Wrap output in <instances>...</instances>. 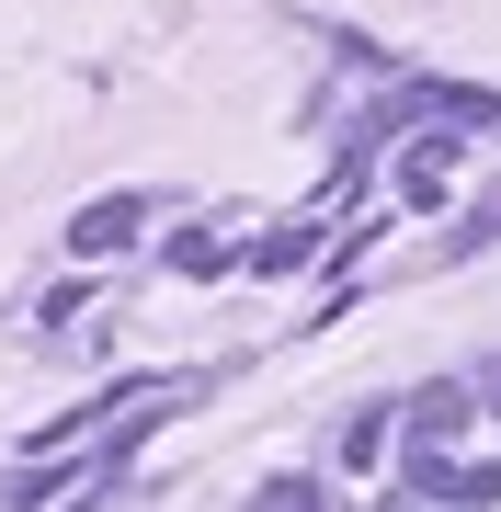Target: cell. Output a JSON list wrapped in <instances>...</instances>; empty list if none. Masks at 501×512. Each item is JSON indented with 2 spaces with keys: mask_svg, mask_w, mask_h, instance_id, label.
I'll return each instance as SVG.
<instances>
[{
  "mask_svg": "<svg viewBox=\"0 0 501 512\" xmlns=\"http://www.w3.org/2000/svg\"><path fill=\"white\" fill-rule=\"evenodd\" d=\"M399 194H410V205H445V194H456V137H410Z\"/></svg>",
  "mask_w": 501,
  "mask_h": 512,
  "instance_id": "obj_1",
  "label": "cell"
},
{
  "mask_svg": "<svg viewBox=\"0 0 501 512\" xmlns=\"http://www.w3.org/2000/svg\"><path fill=\"white\" fill-rule=\"evenodd\" d=\"M137 217H149V205H137V194H114V205H92V217L69 228V239H80V262H103V251H126V239H137Z\"/></svg>",
  "mask_w": 501,
  "mask_h": 512,
  "instance_id": "obj_2",
  "label": "cell"
},
{
  "mask_svg": "<svg viewBox=\"0 0 501 512\" xmlns=\"http://www.w3.org/2000/svg\"><path fill=\"white\" fill-rule=\"evenodd\" d=\"M467 410H479L467 387H422V399H410V421H422V433H467Z\"/></svg>",
  "mask_w": 501,
  "mask_h": 512,
  "instance_id": "obj_3",
  "label": "cell"
},
{
  "mask_svg": "<svg viewBox=\"0 0 501 512\" xmlns=\"http://www.w3.org/2000/svg\"><path fill=\"white\" fill-rule=\"evenodd\" d=\"M479 399H490V410H501V365H490V387H479Z\"/></svg>",
  "mask_w": 501,
  "mask_h": 512,
  "instance_id": "obj_4",
  "label": "cell"
}]
</instances>
